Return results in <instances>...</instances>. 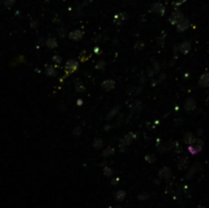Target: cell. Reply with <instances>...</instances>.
<instances>
[{"label": "cell", "instance_id": "6da1fadb", "mask_svg": "<svg viewBox=\"0 0 209 208\" xmlns=\"http://www.w3.org/2000/svg\"><path fill=\"white\" fill-rule=\"evenodd\" d=\"M150 10L154 13L158 14V16H164V14H165V12H166L165 6L160 2H156V3H154V4H152L151 9Z\"/></svg>", "mask_w": 209, "mask_h": 208}, {"label": "cell", "instance_id": "7a4b0ae2", "mask_svg": "<svg viewBox=\"0 0 209 208\" xmlns=\"http://www.w3.org/2000/svg\"><path fill=\"white\" fill-rule=\"evenodd\" d=\"M182 19H184V14H183V12H179V10H175V12H174L170 14L168 21H170V24H171V25H178L179 21Z\"/></svg>", "mask_w": 209, "mask_h": 208}, {"label": "cell", "instance_id": "3957f363", "mask_svg": "<svg viewBox=\"0 0 209 208\" xmlns=\"http://www.w3.org/2000/svg\"><path fill=\"white\" fill-rule=\"evenodd\" d=\"M78 67H79L78 61L75 59H69L67 61V63H65V72H67V74H72V72L77 71Z\"/></svg>", "mask_w": 209, "mask_h": 208}, {"label": "cell", "instance_id": "277c9868", "mask_svg": "<svg viewBox=\"0 0 209 208\" xmlns=\"http://www.w3.org/2000/svg\"><path fill=\"white\" fill-rule=\"evenodd\" d=\"M137 137H138L137 134L131 132V133H129L128 135H126V136H124V138L122 140V144H123L124 146H127V147H128V146H129L132 143V142L135 141L136 139H137Z\"/></svg>", "mask_w": 209, "mask_h": 208}, {"label": "cell", "instance_id": "5b68a950", "mask_svg": "<svg viewBox=\"0 0 209 208\" xmlns=\"http://www.w3.org/2000/svg\"><path fill=\"white\" fill-rule=\"evenodd\" d=\"M191 48H192V45L189 41H184L182 42L181 44L178 46V49L179 50V52H182L183 54H187L190 52Z\"/></svg>", "mask_w": 209, "mask_h": 208}, {"label": "cell", "instance_id": "8992f818", "mask_svg": "<svg viewBox=\"0 0 209 208\" xmlns=\"http://www.w3.org/2000/svg\"><path fill=\"white\" fill-rule=\"evenodd\" d=\"M189 27H190V21L188 19H186V17L182 19L181 21H179V24L177 25V28H178L179 32H184Z\"/></svg>", "mask_w": 209, "mask_h": 208}, {"label": "cell", "instance_id": "52a82bcc", "mask_svg": "<svg viewBox=\"0 0 209 208\" xmlns=\"http://www.w3.org/2000/svg\"><path fill=\"white\" fill-rule=\"evenodd\" d=\"M199 86L203 87V88H206V87L209 86V72H206L204 74L201 75V76L199 78Z\"/></svg>", "mask_w": 209, "mask_h": 208}, {"label": "cell", "instance_id": "ba28073f", "mask_svg": "<svg viewBox=\"0 0 209 208\" xmlns=\"http://www.w3.org/2000/svg\"><path fill=\"white\" fill-rule=\"evenodd\" d=\"M184 108L186 109L187 111H192L194 109L196 108V101L193 99V98H188L185 101V105Z\"/></svg>", "mask_w": 209, "mask_h": 208}, {"label": "cell", "instance_id": "9c48e42d", "mask_svg": "<svg viewBox=\"0 0 209 208\" xmlns=\"http://www.w3.org/2000/svg\"><path fill=\"white\" fill-rule=\"evenodd\" d=\"M128 20V16H127V13H124V12H119V13H116L115 16H114V17H113V21H114V23L116 24V25H120V24H123L124 21H127Z\"/></svg>", "mask_w": 209, "mask_h": 208}, {"label": "cell", "instance_id": "30bf717a", "mask_svg": "<svg viewBox=\"0 0 209 208\" xmlns=\"http://www.w3.org/2000/svg\"><path fill=\"white\" fill-rule=\"evenodd\" d=\"M101 86L105 91H111L112 89H114L115 83L113 80H106V81H104L103 83H102Z\"/></svg>", "mask_w": 209, "mask_h": 208}, {"label": "cell", "instance_id": "8fae6325", "mask_svg": "<svg viewBox=\"0 0 209 208\" xmlns=\"http://www.w3.org/2000/svg\"><path fill=\"white\" fill-rule=\"evenodd\" d=\"M68 37L71 40H74V41H79L83 38V32L80 30H75L74 32L69 33Z\"/></svg>", "mask_w": 209, "mask_h": 208}, {"label": "cell", "instance_id": "7c38bea8", "mask_svg": "<svg viewBox=\"0 0 209 208\" xmlns=\"http://www.w3.org/2000/svg\"><path fill=\"white\" fill-rule=\"evenodd\" d=\"M159 177L160 178H166V180H168L170 177H171V170L168 169L167 166H164L162 167L160 170H159Z\"/></svg>", "mask_w": 209, "mask_h": 208}, {"label": "cell", "instance_id": "4fadbf2b", "mask_svg": "<svg viewBox=\"0 0 209 208\" xmlns=\"http://www.w3.org/2000/svg\"><path fill=\"white\" fill-rule=\"evenodd\" d=\"M202 148H203V146H200V145H197V144H193V145H189L188 150H189V152L191 153V154L195 155V154H198L199 152H201Z\"/></svg>", "mask_w": 209, "mask_h": 208}, {"label": "cell", "instance_id": "5bb4252c", "mask_svg": "<svg viewBox=\"0 0 209 208\" xmlns=\"http://www.w3.org/2000/svg\"><path fill=\"white\" fill-rule=\"evenodd\" d=\"M196 141V138L195 136L192 134V133H186L185 136H184V142L186 144L188 145H193L194 143H195Z\"/></svg>", "mask_w": 209, "mask_h": 208}, {"label": "cell", "instance_id": "9a60e30c", "mask_svg": "<svg viewBox=\"0 0 209 208\" xmlns=\"http://www.w3.org/2000/svg\"><path fill=\"white\" fill-rule=\"evenodd\" d=\"M126 196H127V193L123 191V190H118V191H116L114 193V198L117 201H123Z\"/></svg>", "mask_w": 209, "mask_h": 208}, {"label": "cell", "instance_id": "2e32d148", "mask_svg": "<svg viewBox=\"0 0 209 208\" xmlns=\"http://www.w3.org/2000/svg\"><path fill=\"white\" fill-rule=\"evenodd\" d=\"M113 154H114V148L111 147V146H107V147L103 150L102 156H104V157H109V156H111Z\"/></svg>", "mask_w": 209, "mask_h": 208}, {"label": "cell", "instance_id": "e0dca14e", "mask_svg": "<svg viewBox=\"0 0 209 208\" xmlns=\"http://www.w3.org/2000/svg\"><path fill=\"white\" fill-rule=\"evenodd\" d=\"M45 74L49 76H56L57 72H56V68L55 67H53V65H49V67H47L46 69H45Z\"/></svg>", "mask_w": 209, "mask_h": 208}, {"label": "cell", "instance_id": "ac0fdd59", "mask_svg": "<svg viewBox=\"0 0 209 208\" xmlns=\"http://www.w3.org/2000/svg\"><path fill=\"white\" fill-rule=\"evenodd\" d=\"M46 45L49 49H54L57 47V41L54 38H49V39H47Z\"/></svg>", "mask_w": 209, "mask_h": 208}, {"label": "cell", "instance_id": "d6986e66", "mask_svg": "<svg viewBox=\"0 0 209 208\" xmlns=\"http://www.w3.org/2000/svg\"><path fill=\"white\" fill-rule=\"evenodd\" d=\"M103 146H104V143H103V141H102L101 139L97 138V139H95V140H94V142H93V147L95 149L99 150V149L103 148Z\"/></svg>", "mask_w": 209, "mask_h": 208}, {"label": "cell", "instance_id": "ffe728a7", "mask_svg": "<svg viewBox=\"0 0 209 208\" xmlns=\"http://www.w3.org/2000/svg\"><path fill=\"white\" fill-rule=\"evenodd\" d=\"M189 162V157H187V156H185V157H183L179 160L178 162V166L179 167V169H183V167H185L187 164H188Z\"/></svg>", "mask_w": 209, "mask_h": 208}, {"label": "cell", "instance_id": "44dd1931", "mask_svg": "<svg viewBox=\"0 0 209 208\" xmlns=\"http://www.w3.org/2000/svg\"><path fill=\"white\" fill-rule=\"evenodd\" d=\"M198 166H199V164L198 163H196V164H194V165L191 167V169H189V173H188V176H186V178H191V177L193 176L194 173H196V171L198 170Z\"/></svg>", "mask_w": 209, "mask_h": 208}, {"label": "cell", "instance_id": "7402d4cb", "mask_svg": "<svg viewBox=\"0 0 209 208\" xmlns=\"http://www.w3.org/2000/svg\"><path fill=\"white\" fill-rule=\"evenodd\" d=\"M103 173H104V176L108 177V178H112L113 177V170L110 169V167H108V166H105L103 169Z\"/></svg>", "mask_w": 209, "mask_h": 208}, {"label": "cell", "instance_id": "603a6c76", "mask_svg": "<svg viewBox=\"0 0 209 208\" xmlns=\"http://www.w3.org/2000/svg\"><path fill=\"white\" fill-rule=\"evenodd\" d=\"M85 86L83 85L82 83H80V82H78L76 84V91L77 92H79V93H83V92H85Z\"/></svg>", "mask_w": 209, "mask_h": 208}, {"label": "cell", "instance_id": "cb8c5ba5", "mask_svg": "<svg viewBox=\"0 0 209 208\" xmlns=\"http://www.w3.org/2000/svg\"><path fill=\"white\" fill-rule=\"evenodd\" d=\"M159 71V65L157 64V63H154V67H153V68L152 69H149V72H148V76H152L153 75H155L157 72Z\"/></svg>", "mask_w": 209, "mask_h": 208}, {"label": "cell", "instance_id": "d4e9b609", "mask_svg": "<svg viewBox=\"0 0 209 208\" xmlns=\"http://www.w3.org/2000/svg\"><path fill=\"white\" fill-rule=\"evenodd\" d=\"M145 160L147 162H149V163H153V162H155L156 157H155V155H154V154H148V155L145 156Z\"/></svg>", "mask_w": 209, "mask_h": 208}, {"label": "cell", "instance_id": "484cf974", "mask_svg": "<svg viewBox=\"0 0 209 208\" xmlns=\"http://www.w3.org/2000/svg\"><path fill=\"white\" fill-rule=\"evenodd\" d=\"M105 67H106V62L104 60H99L97 64L95 65V68L97 69H104Z\"/></svg>", "mask_w": 209, "mask_h": 208}, {"label": "cell", "instance_id": "4316f807", "mask_svg": "<svg viewBox=\"0 0 209 208\" xmlns=\"http://www.w3.org/2000/svg\"><path fill=\"white\" fill-rule=\"evenodd\" d=\"M61 61H62V58L59 55H56V54H55V55L52 57V62L54 64H60Z\"/></svg>", "mask_w": 209, "mask_h": 208}, {"label": "cell", "instance_id": "83f0119b", "mask_svg": "<svg viewBox=\"0 0 209 208\" xmlns=\"http://www.w3.org/2000/svg\"><path fill=\"white\" fill-rule=\"evenodd\" d=\"M118 109H119V106H116L114 109H112L110 111V113H108V115H107V119H110L112 116H114L117 113V111H118Z\"/></svg>", "mask_w": 209, "mask_h": 208}, {"label": "cell", "instance_id": "f1b7e54d", "mask_svg": "<svg viewBox=\"0 0 209 208\" xmlns=\"http://www.w3.org/2000/svg\"><path fill=\"white\" fill-rule=\"evenodd\" d=\"M14 2H16V0H4V2H3V4H4L5 7H12L13 6Z\"/></svg>", "mask_w": 209, "mask_h": 208}, {"label": "cell", "instance_id": "f546056e", "mask_svg": "<svg viewBox=\"0 0 209 208\" xmlns=\"http://www.w3.org/2000/svg\"><path fill=\"white\" fill-rule=\"evenodd\" d=\"M149 198V194L148 193H142V194H140L138 196V199H140V200H146V199H148Z\"/></svg>", "mask_w": 209, "mask_h": 208}, {"label": "cell", "instance_id": "4dcf8cb0", "mask_svg": "<svg viewBox=\"0 0 209 208\" xmlns=\"http://www.w3.org/2000/svg\"><path fill=\"white\" fill-rule=\"evenodd\" d=\"M58 34H59V37L63 38L65 36V29L64 28H59L58 29Z\"/></svg>", "mask_w": 209, "mask_h": 208}, {"label": "cell", "instance_id": "1f68e13d", "mask_svg": "<svg viewBox=\"0 0 209 208\" xmlns=\"http://www.w3.org/2000/svg\"><path fill=\"white\" fill-rule=\"evenodd\" d=\"M186 1H187V0H174V6H179V5H182L183 3H185Z\"/></svg>", "mask_w": 209, "mask_h": 208}, {"label": "cell", "instance_id": "d6a6232c", "mask_svg": "<svg viewBox=\"0 0 209 208\" xmlns=\"http://www.w3.org/2000/svg\"><path fill=\"white\" fill-rule=\"evenodd\" d=\"M144 48V43L143 42H139L136 44V49H143Z\"/></svg>", "mask_w": 209, "mask_h": 208}, {"label": "cell", "instance_id": "836d02e7", "mask_svg": "<svg viewBox=\"0 0 209 208\" xmlns=\"http://www.w3.org/2000/svg\"><path fill=\"white\" fill-rule=\"evenodd\" d=\"M118 182H119V178H112V180H111V184L115 186V185L118 184Z\"/></svg>", "mask_w": 209, "mask_h": 208}, {"label": "cell", "instance_id": "e575fe53", "mask_svg": "<svg viewBox=\"0 0 209 208\" xmlns=\"http://www.w3.org/2000/svg\"><path fill=\"white\" fill-rule=\"evenodd\" d=\"M39 25V24H38V21H31V27L32 28H37Z\"/></svg>", "mask_w": 209, "mask_h": 208}, {"label": "cell", "instance_id": "d590c367", "mask_svg": "<svg viewBox=\"0 0 209 208\" xmlns=\"http://www.w3.org/2000/svg\"><path fill=\"white\" fill-rule=\"evenodd\" d=\"M79 131H80V127H77L76 129H75V131H74V134L76 135V136H79V135L81 134V132H79Z\"/></svg>", "mask_w": 209, "mask_h": 208}, {"label": "cell", "instance_id": "8d00e7d4", "mask_svg": "<svg viewBox=\"0 0 209 208\" xmlns=\"http://www.w3.org/2000/svg\"><path fill=\"white\" fill-rule=\"evenodd\" d=\"M94 52L95 53H99V52H100V49H99V47H95V48H94Z\"/></svg>", "mask_w": 209, "mask_h": 208}, {"label": "cell", "instance_id": "74e56055", "mask_svg": "<svg viewBox=\"0 0 209 208\" xmlns=\"http://www.w3.org/2000/svg\"><path fill=\"white\" fill-rule=\"evenodd\" d=\"M77 103H78L79 106H81V105H83V100L82 99H79L78 101H77Z\"/></svg>", "mask_w": 209, "mask_h": 208}, {"label": "cell", "instance_id": "f35d334b", "mask_svg": "<svg viewBox=\"0 0 209 208\" xmlns=\"http://www.w3.org/2000/svg\"><path fill=\"white\" fill-rule=\"evenodd\" d=\"M113 208H122V206H118V205H116V206H114Z\"/></svg>", "mask_w": 209, "mask_h": 208}, {"label": "cell", "instance_id": "ab89813d", "mask_svg": "<svg viewBox=\"0 0 209 208\" xmlns=\"http://www.w3.org/2000/svg\"><path fill=\"white\" fill-rule=\"evenodd\" d=\"M197 208H205L204 206H201V205H199V206H197Z\"/></svg>", "mask_w": 209, "mask_h": 208}, {"label": "cell", "instance_id": "60d3db41", "mask_svg": "<svg viewBox=\"0 0 209 208\" xmlns=\"http://www.w3.org/2000/svg\"><path fill=\"white\" fill-rule=\"evenodd\" d=\"M1 2H4V0H0V3H1Z\"/></svg>", "mask_w": 209, "mask_h": 208}, {"label": "cell", "instance_id": "b9f144b4", "mask_svg": "<svg viewBox=\"0 0 209 208\" xmlns=\"http://www.w3.org/2000/svg\"><path fill=\"white\" fill-rule=\"evenodd\" d=\"M208 164H209V159H208Z\"/></svg>", "mask_w": 209, "mask_h": 208}, {"label": "cell", "instance_id": "7bdbcfd3", "mask_svg": "<svg viewBox=\"0 0 209 208\" xmlns=\"http://www.w3.org/2000/svg\"><path fill=\"white\" fill-rule=\"evenodd\" d=\"M166 1H168V0H166Z\"/></svg>", "mask_w": 209, "mask_h": 208}]
</instances>
